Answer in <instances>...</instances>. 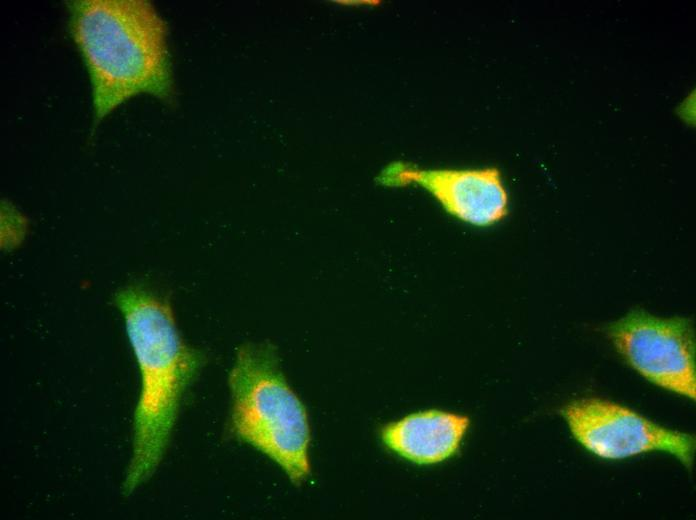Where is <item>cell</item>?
I'll list each match as a JSON object with an SVG mask.
<instances>
[{"instance_id":"5","label":"cell","mask_w":696,"mask_h":520,"mask_svg":"<svg viewBox=\"0 0 696 520\" xmlns=\"http://www.w3.org/2000/svg\"><path fill=\"white\" fill-rule=\"evenodd\" d=\"M574 438L605 459H624L650 451H664L691 468L694 436L664 428L635 411L608 400L587 398L562 411Z\"/></svg>"},{"instance_id":"7","label":"cell","mask_w":696,"mask_h":520,"mask_svg":"<svg viewBox=\"0 0 696 520\" xmlns=\"http://www.w3.org/2000/svg\"><path fill=\"white\" fill-rule=\"evenodd\" d=\"M469 426V418L428 410L385 425L383 443L398 455L418 464H434L454 455Z\"/></svg>"},{"instance_id":"1","label":"cell","mask_w":696,"mask_h":520,"mask_svg":"<svg viewBox=\"0 0 696 520\" xmlns=\"http://www.w3.org/2000/svg\"><path fill=\"white\" fill-rule=\"evenodd\" d=\"M69 27L87 68L94 123L130 98L174 97L168 28L145 0L69 2Z\"/></svg>"},{"instance_id":"6","label":"cell","mask_w":696,"mask_h":520,"mask_svg":"<svg viewBox=\"0 0 696 520\" xmlns=\"http://www.w3.org/2000/svg\"><path fill=\"white\" fill-rule=\"evenodd\" d=\"M375 180L392 188L421 186L448 214L477 227L492 226L509 212V195L496 167L422 169L397 161L383 168Z\"/></svg>"},{"instance_id":"4","label":"cell","mask_w":696,"mask_h":520,"mask_svg":"<svg viewBox=\"0 0 696 520\" xmlns=\"http://www.w3.org/2000/svg\"><path fill=\"white\" fill-rule=\"evenodd\" d=\"M607 335L626 363L645 379L679 395L696 398L691 318H663L635 309L611 323Z\"/></svg>"},{"instance_id":"2","label":"cell","mask_w":696,"mask_h":520,"mask_svg":"<svg viewBox=\"0 0 696 520\" xmlns=\"http://www.w3.org/2000/svg\"><path fill=\"white\" fill-rule=\"evenodd\" d=\"M113 302L123 315L141 376L132 456L122 484L123 493L129 495L159 465L182 396L204 358L182 340L166 299L144 287L128 286L115 294Z\"/></svg>"},{"instance_id":"3","label":"cell","mask_w":696,"mask_h":520,"mask_svg":"<svg viewBox=\"0 0 696 520\" xmlns=\"http://www.w3.org/2000/svg\"><path fill=\"white\" fill-rule=\"evenodd\" d=\"M271 343H245L229 374L231 428L267 455L296 484L310 473V427L303 403L288 385Z\"/></svg>"}]
</instances>
